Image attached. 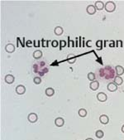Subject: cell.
<instances>
[{
	"instance_id": "obj_10",
	"label": "cell",
	"mask_w": 124,
	"mask_h": 140,
	"mask_svg": "<svg viewBox=\"0 0 124 140\" xmlns=\"http://www.w3.org/2000/svg\"><path fill=\"white\" fill-rule=\"evenodd\" d=\"M37 114H34V113H31L28 115V120L30 121L31 123H35L36 121L37 120Z\"/></svg>"
},
{
	"instance_id": "obj_20",
	"label": "cell",
	"mask_w": 124,
	"mask_h": 140,
	"mask_svg": "<svg viewBox=\"0 0 124 140\" xmlns=\"http://www.w3.org/2000/svg\"><path fill=\"white\" fill-rule=\"evenodd\" d=\"M79 115H80V117H85V116L87 115V110H84V109H80V110H79Z\"/></svg>"
},
{
	"instance_id": "obj_16",
	"label": "cell",
	"mask_w": 124,
	"mask_h": 140,
	"mask_svg": "<svg viewBox=\"0 0 124 140\" xmlns=\"http://www.w3.org/2000/svg\"><path fill=\"white\" fill-rule=\"evenodd\" d=\"M113 82L115 83L117 85H121L123 83V78L121 76H119V75H116L115 78L113 79Z\"/></svg>"
},
{
	"instance_id": "obj_18",
	"label": "cell",
	"mask_w": 124,
	"mask_h": 140,
	"mask_svg": "<svg viewBox=\"0 0 124 140\" xmlns=\"http://www.w3.org/2000/svg\"><path fill=\"white\" fill-rule=\"evenodd\" d=\"M63 32H64V30L61 27H56L54 30L55 34L57 35V36H61V35H62Z\"/></svg>"
},
{
	"instance_id": "obj_4",
	"label": "cell",
	"mask_w": 124,
	"mask_h": 140,
	"mask_svg": "<svg viewBox=\"0 0 124 140\" xmlns=\"http://www.w3.org/2000/svg\"><path fill=\"white\" fill-rule=\"evenodd\" d=\"M97 99H99L100 102H104L107 100L108 96H107V94L105 93H103V92H99V93L97 94Z\"/></svg>"
},
{
	"instance_id": "obj_3",
	"label": "cell",
	"mask_w": 124,
	"mask_h": 140,
	"mask_svg": "<svg viewBox=\"0 0 124 140\" xmlns=\"http://www.w3.org/2000/svg\"><path fill=\"white\" fill-rule=\"evenodd\" d=\"M104 8H105V10L107 12H108V13H112V12H113L114 10H115L116 4L113 1H108L105 3Z\"/></svg>"
},
{
	"instance_id": "obj_2",
	"label": "cell",
	"mask_w": 124,
	"mask_h": 140,
	"mask_svg": "<svg viewBox=\"0 0 124 140\" xmlns=\"http://www.w3.org/2000/svg\"><path fill=\"white\" fill-rule=\"evenodd\" d=\"M33 70H34V72L37 73V75H41V76H43L45 74H46V73L49 71L48 65L46 64V61H39L33 65Z\"/></svg>"
},
{
	"instance_id": "obj_1",
	"label": "cell",
	"mask_w": 124,
	"mask_h": 140,
	"mask_svg": "<svg viewBox=\"0 0 124 140\" xmlns=\"http://www.w3.org/2000/svg\"><path fill=\"white\" fill-rule=\"evenodd\" d=\"M99 75L101 79L103 80H113L116 76V70L111 66H106L105 67L101 68L99 70Z\"/></svg>"
},
{
	"instance_id": "obj_5",
	"label": "cell",
	"mask_w": 124,
	"mask_h": 140,
	"mask_svg": "<svg viewBox=\"0 0 124 140\" xmlns=\"http://www.w3.org/2000/svg\"><path fill=\"white\" fill-rule=\"evenodd\" d=\"M107 88L110 92H114L116 91L117 90H118V85H117L114 82H110L108 84V86H107Z\"/></svg>"
},
{
	"instance_id": "obj_7",
	"label": "cell",
	"mask_w": 124,
	"mask_h": 140,
	"mask_svg": "<svg viewBox=\"0 0 124 140\" xmlns=\"http://www.w3.org/2000/svg\"><path fill=\"white\" fill-rule=\"evenodd\" d=\"M16 92L18 94H23L26 92L25 86H24V85H18V86H17V88H16Z\"/></svg>"
},
{
	"instance_id": "obj_14",
	"label": "cell",
	"mask_w": 124,
	"mask_h": 140,
	"mask_svg": "<svg viewBox=\"0 0 124 140\" xmlns=\"http://www.w3.org/2000/svg\"><path fill=\"white\" fill-rule=\"evenodd\" d=\"M5 50H6V51L8 52V53H13V52L15 51V47H14V45L9 43L8 45H6Z\"/></svg>"
},
{
	"instance_id": "obj_26",
	"label": "cell",
	"mask_w": 124,
	"mask_h": 140,
	"mask_svg": "<svg viewBox=\"0 0 124 140\" xmlns=\"http://www.w3.org/2000/svg\"><path fill=\"white\" fill-rule=\"evenodd\" d=\"M102 45H103L102 41H97V42H96V46H97L98 47H100V48H101V47H102Z\"/></svg>"
},
{
	"instance_id": "obj_8",
	"label": "cell",
	"mask_w": 124,
	"mask_h": 140,
	"mask_svg": "<svg viewBox=\"0 0 124 140\" xmlns=\"http://www.w3.org/2000/svg\"><path fill=\"white\" fill-rule=\"evenodd\" d=\"M96 8H95V6L94 5H89L87 7V8H86V11H87V13L89 14V15H93V14H94L95 13H96Z\"/></svg>"
},
{
	"instance_id": "obj_27",
	"label": "cell",
	"mask_w": 124,
	"mask_h": 140,
	"mask_svg": "<svg viewBox=\"0 0 124 140\" xmlns=\"http://www.w3.org/2000/svg\"><path fill=\"white\" fill-rule=\"evenodd\" d=\"M75 61V58L69 59V60H68V62H69V63H74Z\"/></svg>"
},
{
	"instance_id": "obj_22",
	"label": "cell",
	"mask_w": 124,
	"mask_h": 140,
	"mask_svg": "<svg viewBox=\"0 0 124 140\" xmlns=\"http://www.w3.org/2000/svg\"><path fill=\"white\" fill-rule=\"evenodd\" d=\"M87 77H88V79H89V80H91V81L95 80V75L93 72H89V74H88Z\"/></svg>"
},
{
	"instance_id": "obj_28",
	"label": "cell",
	"mask_w": 124,
	"mask_h": 140,
	"mask_svg": "<svg viewBox=\"0 0 124 140\" xmlns=\"http://www.w3.org/2000/svg\"><path fill=\"white\" fill-rule=\"evenodd\" d=\"M122 132L124 133V125H123V127H122Z\"/></svg>"
},
{
	"instance_id": "obj_9",
	"label": "cell",
	"mask_w": 124,
	"mask_h": 140,
	"mask_svg": "<svg viewBox=\"0 0 124 140\" xmlns=\"http://www.w3.org/2000/svg\"><path fill=\"white\" fill-rule=\"evenodd\" d=\"M115 70L117 75H119V76H121L122 75L124 74V68L122 66H117L115 67Z\"/></svg>"
},
{
	"instance_id": "obj_29",
	"label": "cell",
	"mask_w": 124,
	"mask_h": 140,
	"mask_svg": "<svg viewBox=\"0 0 124 140\" xmlns=\"http://www.w3.org/2000/svg\"><path fill=\"white\" fill-rule=\"evenodd\" d=\"M85 140H94V139H90V138H89V139H85Z\"/></svg>"
},
{
	"instance_id": "obj_11",
	"label": "cell",
	"mask_w": 124,
	"mask_h": 140,
	"mask_svg": "<svg viewBox=\"0 0 124 140\" xmlns=\"http://www.w3.org/2000/svg\"><path fill=\"white\" fill-rule=\"evenodd\" d=\"M14 80H15V77H14L13 75L8 74L5 76V81L6 83H8V84H12V83L14 82Z\"/></svg>"
},
{
	"instance_id": "obj_21",
	"label": "cell",
	"mask_w": 124,
	"mask_h": 140,
	"mask_svg": "<svg viewBox=\"0 0 124 140\" xmlns=\"http://www.w3.org/2000/svg\"><path fill=\"white\" fill-rule=\"evenodd\" d=\"M95 135H96L98 139H102V138L104 136V134L102 130H98V131H96V133H95Z\"/></svg>"
},
{
	"instance_id": "obj_6",
	"label": "cell",
	"mask_w": 124,
	"mask_h": 140,
	"mask_svg": "<svg viewBox=\"0 0 124 140\" xmlns=\"http://www.w3.org/2000/svg\"><path fill=\"white\" fill-rule=\"evenodd\" d=\"M89 87L92 91H97L99 87V82L98 80H94V81H91L89 85Z\"/></svg>"
},
{
	"instance_id": "obj_24",
	"label": "cell",
	"mask_w": 124,
	"mask_h": 140,
	"mask_svg": "<svg viewBox=\"0 0 124 140\" xmlns=\"http://www.w3.org/2000/svg\"><path fill=\"white\" fill-rule=\"evenodd\" d=\"M65 45H66V42L64 41V40H61V41L60 42V46H61V47H65Z\"/></svg>"
},
{
	"instance_id": "obj_19",
	"label": "cell",
	"mask_w": 124,
	"mask_h": 140,
	"mask_svg": "<svg viewBox=\"0 0 124 140\" xmlns=\"http://www.w3.org/2000/svg\"><path fill=\"white\" fill-rule=\"evenodd\" d=\"M45 92H46V94L47 96H52L55 94L54 89L51 88V87H49V88H47Z\"/></svg>"
},
{
	"instance_id": "obj_17",
	"label": "cell",
	"mask_w": 124,
	"mask_h": 140,
	"mask_svg": "<svg viewBox=\"0 0 124 140\" xmlns=\"http://www.w3.org/2000/svg\"><path fill=\"white\" fill-rule=\"evenodd\" d=\"M41 56H42V51H40V50H37V51L33 52V57L37 59V60H39Z\"/></svg>"
},
{
	"instance_id": "obj_15",
	"label": "cell",
	"mask_w": 124,
	"mask_h": 140,
	"mask_svg": "<svg viewBox=\"0 0 124 140\" xmlns=\"http://www.w3.org/2000/svg\"><path fill=\"white\" fill-rule=\"evenodd\" d=\"M95 8H96V9H98V10H102V9L104 8V3H103L102 1H96L95 2V4H94Z\"/></svg>"
},
{
	"instance_id": "obj_25",
	"label": "cell",
	"mask_w": 124,
	"mask_h": 140,
	"mask_svg": "<svg viewBox=\"0 0 124 140\" xmlns=\"http://www.w3.org/2000/svg\"><path fill=\"white\" fill-rule=\"evenodd\" d=\"M51 45H52V47H56L59 45V42H57V41H56V40H54V41H52V42H51Z\"/></svg>"
},
{
	"instance_id": "obj_23",
	"label": "cell",
	"mask_w": 124,
	"mask_h": 140,
	"mask_svg": "<svg viewBox=\"0 0 124 140\" xmlns=\"http://www.w3.org/2000/svg\"><path fill=\"white\" fill-rule=\"evenodd\" d=\"M33 81H34L35 84L39 85L41 83V79L40 76H36V77H34V79H33Z\"/></svg>"
},
{
	"instance_id": "obj_12",
	"label": "cell",
	"mask_w": 124,
	"mask_h": 140,
	"mask_svg": "<svg viewBox=\"0 0 124 140\" xmlns=\"http://www.w3.org/2000/svg\"><path fill=\"white\" fill-rule=\"evenodd\" d=\"M99 120L103 124H107L109 122V118L106 115H102L99 117Z\"/></svg>"
},
{
	"instance_id": "obj_13",
	"label": "cell",
	"mask_w": 124,
	"mask_h": 140,
	"mask_svg": "<svg viewBox=\"0 0 124 140\" xmlns=\"http://www.w3.org/2000/svg\"><path fill=\"white\" fill-rule=\"evenodd\" d=\"M55 124H56L57 127H62L64 125V124H65V120H64L62 118L59 117L55 120Z\"/></svg>"
}]
</instances>
